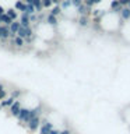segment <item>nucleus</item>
I'll return each mask as SVG.
<instances>
[{
	"mask_svg": "<svg viewBox=\"0 0 130 134\" xmlns=\"http://www.w3.org/2000/svg\"><path fill=\"white\" fill-rule=\"evenodd\" d=\"M41 124H42L41 116H36V117H34V119L27 124V127H28L29 131H36V130H39V129H41Z\"/></svg>",
	"mask_w": 130,
	"mask_h": 134,
	"instance_id": "f257e3e1",
	"label": "nucleus"
},
{
	"mask_svg": "<svg viewBox=\"0 0 130 134\" xmlns=\"http://www.w3.org/2000/svg\"><path fill=\"white\" fill-rule=\"evenodd\" d=\"M14 8H15L17 11H20L21 14H23V13H25V8H27V3H25V2H20V0H17L15 4H14Z\"/></svg>",
	"mask_w": 130,
	"mask_h": 134,
	"instance_id": "ddd939ff",
	"label": "nucleus"
},
{
	"mask_svg": "<svg viewBox=\"0 0 130 134\" xmlns=\"http://www.w3.org/2000/svg\"><path fill=\"white\" fill-rule=\"evenodd\" d=\"M10 42H11V43L15 46V48H18V49L24 48V45H27V43H25V39H23V38H20L18 35H17L15 38H13V39H10Z\"/></svg>",
	"mask_w": 130,
	"mask_h": 134,
	"instance_id": "9d476101",
	"label": "nucleus"
},
{
	"mask_svg": "<svg viewBox=\"0 0 130 134\" xmlns=\"http://www.w3.org/2000/svg\"><path fill=\"white\" fill-rule=\"evenodd\" d=\"M20 24L23 25V27H31V18H29L28 14H25V13H23V14H20Z\"/></svg>",
	"mask_w": 130,
	"mask_h": 134,
	"instance_id": "1a4fd4ad",
	"label": "nucleus"
},
{
	"mask_svg": "<svg viewBox=\"0 0 130 134\" xmlns=\"http://www.w3.org/2000/svg\"><path fill=\"white\" fill-rule=\"evenodd\" d=\"M10 32H11V39L13 38H15L17 36V34H18V29L21 28V24H20V21L17 20V21H13V24L10 25Z\"/></svg>",
	"mask_w": 130,
	"mask_h": 134,
	"instance_id": "423d86ee",
	"label": "nucleus"
},
{
	"mask_svg": "<svg viewBox=\"0 0 130 134\" xmlns=\"http://www.w3.org/2000/svg\"><path fill=\"white\" fill-rule=\"evenodd\" d=\"M77 23H78V27L87 28L88 25H90V17H88V15H81V17H78Z\"/></svg>",
	"mask_w": 130,
	"mask_h": 134,
	"instance_id": "9b49d317",
	"label": "nucleus"
},
{
	"mask_svg": "<svg viewBox=\"0 0 130 134\" xmlns=\"http://www.w3.org/2000/svg\"><path fill=\"white\" fill-rule=\"evenodd\" d=\"M71 6H73V3L69 2V0H63V2L60 3V7L63 8V10H67V8H70Z\"/></svg>",
	"mask_w": 130,
	"mask_h": 134,
	"instance_id": "aec40b11",
	"label": "nucleus"
},
{
	"mask_svg": "<svg viewBox=\"0 0 130 134\" xmlns=\"http://www.w3.org/2000/svg\"><path fill=\"white\" fill-rule=\"evenodd\" d=\"M17 35L20 38H23V39H27V38L35 35V34H34V29L31 27H23V25H21V28L18 29V34H17Z\"/></svg>",
	"mask_w": 130,
	"mask_h": 134,
	"instance_id": "f03ea898",
	"label": "nucleus"
},
{
	"mask_svg": "<svg viewBox=\"0 0 130 134\" xmlns=\"http://www.w3.org/2000/svg\"><path fill=\"white\" fill-rule=\"evenodd\" d=\"M69 2H71V0H69Z\"/></svg>",
	"mask_w": 130,
	"mask_h": 134,
	"instance_id": "72a5a7b5",
	"label": "nucleus"
},
{
	"mask_svg": "<svg viewBox=\"0 0 130 134\" xmlns=\"http://www.w3.org/2000/svg\"><path fill=\"white\" fill-rule=\"evenodd\" d=\"M35 38H36V35H32V36H29V38H27L25 39V43H28V45H31L34 41H35Z\"/></svg>",
	"mask_w": 130,
	"mask_h": 134,
	"instance_id": "b1692460",
	"label": "nucleus"
},
{
	"mask_svg": "<svg viewBox=\"0 0 130 134\" xmlns=\"http://www.w3.org/2000/svg\"><path fill=\"white\" fill-rule=\"evenodd\" d=\"M0 23H2V25H6V27H10V25L13 24V20L8 17L7 14H4L2 18H0Z\"/></svg>",
	"mask_w": 130,
	"mask_h": 134,
	"instance_id": "a211bd4d",
	"label": "nucleus"
},
{
	"mask_svg": "<svg viewBox=\"0 0 130 134\" xmlns=\"http://www.w3.org/2000/svg\"><path fill=\"white\" fill-rule=\"evenodd\" d=\"M45 23L48 24V25H50V27L56 28L57 25H59V20H57V17H55V15H52V14H48V15H46Z\"/></svg>",
	"mask_w": 130,
	"mask_h": 134,
	"instance_id": "6e6552de",
	"label": "nucleus"
},
{
	"mask_svg": "<svg viewBox=\"0 0 130 134\" xmlns=\"http://www.w3.org/2000/svg\"><path fill=\"white\" fill-rule=\"evenodd\" d=\"M25 14H28V15H34V14H36L35 7H34L32 4H27V8H25Z\"/></svg>",
	"mask_w": 130,
	"mask_h": 134,
	"instance_id": "6ab92c4d",
	"label": "nucleus"
},
{
	"mask_svg": "<svg viewBox=\"0 0 130 134\" xmlns=\"http://www.w3.org/2000/svg\"><path fill=\"white\" fill-rule=\"evenodd\" d=\"M62 11H63V8L60 6H53L52 8H50L49 14H52L55 17H59V15H62Z\"/></svg>",
	"mask_w": 130,
	"mask_h": 134,
	"instance_id": "dca6fc26",
	"label": "nucleus"
},
{
	"mask_svg": "<svg viewBox=\"0 0 130 134\" xmlns=\"http://www.w3.org/2000/svg\"><path fill=\"white\" fill-rule=\"evenodd\" d=\"M21 109H23V105H21V102H20V100H15V102L13 103V106L8 109V112H10V115H11V116L18 117L20 112H21Z\"/></svg>",
	"mask_w": 130,
	"mask_h": 134,
	"instance_id": "20e7f679",
	"label": "nucleus"
},
{
	"mask_svg": "<svg viewBox=\"0 0 130 134\" xmlns=\"http://www.w3.org/2000/svg\"><path fill=\"white\" fill-rule=\"evenodd\" d=\"M15 100H17V99H14L13 96H7V98L4 99V100H2V102H0V105H2V108H3V109H4V108L10 109V108L13 106V103L15 102Z\"/></svg>",
	"mask_w": 130,
	"mask_h": 134,
	"instance_id": "f8f14e48",
	"label": "nucleus"
},
{
	"mask_svg": "<svg viewBox=\"0 0 130 134\" xmlns=\"http://www.w3.org/2000/svg\"><path fill=\"white\" fill-rule=\"evenodd\" d=\"M52 130H55L53 124L50 123V121H48V120H44L42 124H41V129H39V134H50Z\"/></svg>",
	"mask_w": 130,
	"mask_h": 134,
	"instance_id": "7ed1b4c3",
	"label": "nucleus"
},
{
	"mask_svg": "<svg viewBox=\"0 0 130 134\" xmlns=\"http://www.w3.org/2000/svg\"><path fill=\"white\" fill-rule=\"evenodd\" d=\"M83 2H84V3H88V2H90V0H83Z\"/></svg>",
	"mask_w": 130,
	"mask_h": 134,
	"instance_id": "7c9ffc66",
	"label": "nucleus"
},
{
	"mask_svg": "<svg viewBox=\"0 0 130 134\" xmlns=\"http://www.w3.org/2000/svg\"><path fill=\"white\" fill-rule=\"evenodd\" d=\"M119 3H120L123 7H129V3H130V0H119Z\"/></svg>",
	"mask_w": 130,
	"mask_h": 134,
	"instance_id": "393cba45",
	"label": "nucleus"
},
{
	"mask_svg": "<svg viewBox=\"0 0 130 134\" xmlns=\"http://www.w3.org/2000/svg\"><path fill=\"white\" fill-rule=\"evenodd\" d=\"M77 14L80 17L81 15H90V14H92V8L88 7L87 4H81V6L77 8Z\"/></svg>",
	"mask_w": 130,
	"mask_h": 134,
	"instance_id": "39448f33",
	"label": "nucleus"
},
{
	"mask_svg": "<svg viewBox=\"0 0 130 134\" xmlns=\"http://www.w3.org/2000/svg\"><path fill=\"white\" fill-rule=\"evenodd\" d=\"M20 2H25V0H20Z\"/></svg>",
	"mask_w": 130,
	"mask_h": 134,
	"instance_id": "2f4dec72",
	"label": "nucleus"
},
{
	"mask_svg": "<svg viewBox=\"0 0 130 134\" xmlns=\"http://www.w3.org/2000/svg\"><path fill=\"white\" fill-rule=\"evenodd\" d=\"M111 10H112V13H115V14H120L122 10H123V6L119 3V0H112Z\"/></svg>",
	"mask_w": 130,
	"mask_h": 134,
	"instance_id": "0eeeda50",
	"label": "nucleus"
},
{
	"mask_svg": "<svg viewBox=\"0 0 130 134\" xmlns=\"http://www.w3.org/2000/svg\"><path fill=\"white\" fill-rule=\"evenodd\" d=\"M71 3H73V7H75V10H77L81 4H84L83 0H71Z\"/></svg>",
	"mask_w": 130,
	"mask_h": 134,
	"instance_id": "5701e85b",
	"label": "nucleus"
},
{
	"mask_svg": "<svg viewBox=\"0 0 130 134\" xmlns=\"http://www.w3.org/2000/svg\"><path fill=\"white\" fill-rule=\"evenodd\" d=\"M52 2H53L55 6H60V3L63 2V0H52Z\"/></svg>",
	"mask_w": 130,
	"mask_h": 134,
	"instance_id": "cd10ccee",
	"label": "nucleus"
},
{
	"mask_svg": "<svg viewBox=\"0 0 130 134\" xmlns=\"http://www.w3.org/2000/svg\"><path fill=\"white\" fill-rule=\"evenodd\" d=\"M3 90H6V87H4V85H3V84H2V82H0V91H3Z\"/></svg>",
	"mask_w": 130,
	"mask_h": 134,
	"instance_id": "c756f323",
	"label": "nucleus"
},
{
	"mask_svg": "<svg viewBox=\"0 0 130 134\" xmlns=\"http://www.w3.org/2000/svg\"><path fill=\"white\" fill-rule=\"evenodd\" d=\"M101 2H102V0H92V3H94V6H95V4H98V3H101Z\"/></svg>",
	"mask_w": 130,
	"mask_h": 134,
	"instance_id": "c85d7f7f",
	"label": "nucleus"
},
{
	"mask_svg": "<svg viewBox=\"0 0 130 134\" xmlns=\"http://www.w3.org/2000/svg\"><path fill=\"white\" fill-rule=\"evenodd\" d=\"M42 4H44V8H50L53 6L52 0H42Z\"/></svg>",
	"mask_w": 130,
	"mask_h": 134,
	"instance_id": "4be33fe9",
	"label": "nucleus"
},
{
	"mask_svg": "<svg viewBox=\"0 0 130 134\" xmlns=\"http://www.w3.org/2000/svg\"><path fill=\"white\" fill-rule=\"evenodd\" d=\"M119 15H120V20H123V21L130 20V8L129 7H123V10H122V13Z\"/></svg>",
	"mask_w": 130,
	"mask_h": 134,
	"instance_id": "2eb2a0df",
	"label": "nucleus"
},
{
	"mask_svg": "<svg viewBox=\"0 0 130 134\" xmlns=\"http://www.w3.org/2000/svg\"><path fill=\"white\" fill-rule=\"evenodd\" d=\"M32 6L35 7L36 14H39V13H42V10H44V4H42V0H34Z\"/></svg>",
	"mask_w": 130,
	"mask_h": 134,
	"instance_id": "f3484780",
	"label": "nucleus"
},
{
	"mask_svg": "<svg viewBox=\"0 0 130 134\" xmlns=\"http://www.w3.org/2000/svg\"><path fill=\"white\" fill-rule=\"evenodd\" d=\"M129 8H130V3H129Z\"/></svg>",
	"mask_w": 130,
	"mask_h": 134,
	"instance_id": "473e14b6",
	"label": "nucleus"
},
{
	"mask_svg": "<svg viewBox=\"0 0 130 134\" xmlns=\"http://www.w3.org/2000/svg\"><path fill=\"white\" fill-rule=\"evenodd\" d=\"M6 14L10 17L13 21H17V18H18V11H17L15 8H7V10H6Z\"/></svg>",
	"mask_w": 130,
	"mask_h": 134,
	"instance_id": "4468645a",
	"label": "nucleus"
},
{
	"mask_svg": "<svg viewBox=\"0 0 130 134\" xmlns=\"http://www.w3.org/2000/svg\"><path fill=\"white\" fill-rule=\"evenodd\" d=\"M4 14H6V10H4V8H3L2 6H0V18H2V17H3ZM0 24H2V23H0Z\"/></svg>",
	"mask_w": 130,
	"mask_h": 134,
	"instance_id": "bb28decb",
	"label": "nucleus"
},
{
	"mask_svg": "<svg viewBox=\"0 0 130 134\" xmlns=\"http://www.w3.org/2000/svg\"><path fill=\"white\" fill-rule=\"evenodd\" d=\"M21 95H23V91H20V90H14V91L11 92V95H10V96H13L14 99L18 100V98H20Z\"/></svg>",
	"mask_w": 130,
	"mask_h": 134,
	"instance_id": "412c9836",
	"label": "nucleus"
},
{
	"mask_svg": "<svg viewBox=\"0 0 130 134\" xmlns=\"http://www.w3.org/2000/svg\"><path fill=\"white\" fill-rule=\"evenodd\" d=\"M60 134H71V130L70 129H63V130H60Z\"/></svg>",
	"mask_w": 130,
	"mask_h": 134,
	"instance_id": "a878e982",
	"label": "nucleus"
}]
</instances>
